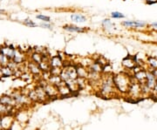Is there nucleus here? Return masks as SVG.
<instances>
[{
    "label": "nucleus",
    "mask_w": 157,
    "mask_h": 130,
    "mask_svg": "<svg viewBox=\"0 0 157 130\" xmlns=\"http://www.w3.org/2000/svg\"><path fill=\"white\" fill-rule=\"evenodd\" d=\"M100 94L101 96L106 99H110L117 93L113 82V74H102L101 86H100Z\"/></svg>",
    "instance_id": "nucleus-1"
},
{
    "label": "nucleus",
    "mask_w": 157,
    "mask_h": 130,
    "mask_svg": "<svg viewBox=\"0 0 157 130\" xmlns=\"http://www.w3.org/2000/svg\"><path fill=\"white\" fill-rule=\"evenodd\" d=\"M132 77L126 73H119L113 74V82L115 88L121 94H128V88L131 84Z\"/></svg>",
    "instance_id": "nucleus-2"
},
{
    "label": "nucleus",
    "mask_w": 157,
    "mask_h": 130,
    "mask_svg": "<svg viewBox=\"0 0 157 130\" xmlns=\"http://www.w3.org/2000/svg\"><path fill=\"white\" fill-rule=\"evenodd\" d=\"M127 94L128 95L129 98L134 99L135 102H137L135 101L136 99H139V98L142 96V94H141V85L139 82H137L133 77H132L131 84H130L128 92Z\"/></svg>",
    "instance_id": "nucleus-3"
},
{
    "label": "nucleus",
    "mask_w": 157,
    "mask_h": 130,
    "mask_svg": "<svg viewBox=\"0 0 157 130\" xmlns=\"http://www.w3.org/2000/svg\"><path fill=\"white\" fill-rule=\"evenodd\" d=\"M39 85L44 87V89L46 92L47 95L50 98V100L51 99H56V98L59 96L56 86L51 84L50 82H48L46 79H41V80L39 82Z\"/></svg>",
    "instance_id": "nucleus-4"
},
{
    "label": "nucleus",
    "mask_w": 157,
    "mask_h": 130,
    "mask_svg": "<svg viewBox=\"0 0 157 130\" xmlns=\"http://www.w3.org/2000/svg\"><path fill=\"white\" fill-rule=\"evenodd\" d=\"M10 95L15 101L17 107V106L23 107V106L29 105L30 103H32L31 101L29 100L28 96L25 94H23V92H20V91H13Z\"/></svg>",
    "instance_id": "nucleus-5"
},
{
    "label": "nucleus",
    "mask_w": 157,
    "mask_h": 130,
    "mask_svg": "<svg viewBox=\"0 0 157 130\" xmlns=\"http://www.w3.org/2000/svg\"><path fill=\"white\" fill-rule=\"evenodd\" d=\"M26 59H27V53L19 48H15L14 55L11 60L17 65H22L26 62Z\"/></svg>",
    "instance_id": "nucleus-6"
},
{
    "label": "nucleus",
    "mask_w": 157,
    "mask_h": 130,
    "mask_svg": "<svg viewBox=\"0 0 157 130\" xmlns=\"http://www.w3.org/2000/svg\"><path fill=\"white\" fill-rule=\"evenodd\" d=\"M121 25L126 27V28H134V29H139V28H144L146 27L147 23L145 21H140V20H127L123 21L121 23Z\"/></svg>",
    "instance_id": "nucleus-7"
},
{
    "label": "nucleus",
    "mask_w": 157,
    "mask_h": 130,
    "mask_svg": "<svg viewBox=\"0 0 157 130\" xmlns=\"http://www.w3.org/2000/svg\"><path fill=\"white\" fill-rule=\"evenodd\" d=\"M34 90L36 92L37 95H38V98H39V102H41V103H45V102H47L50 101V98L47 95L46 92L44 89L43 86H41L40 85H37L35 86Z\"/></svg>",
    "instance_id": "nucleus-8"
},
{
    "label": "nucleus",
    "mask_w": 157,
    "mask_h": 130,
    "mask_svg": "<svg viewBox=\"0 0 157 130\" xmlns=\"http://www.w3.org/2000/svg\"><path fill=\"white\" fill-rule=\"evenodd\" d=\"M27 65V68L28 71L32 74L33 77H37V76H42V71L39 67V64L33 62L32 60H30L28 63H26Z\"/></svg>",
    "instance_id": "nucleus-9"
},
{
    "label": "nucleus",
    "mask_w": 157,
    "mask_h": 130,
    "mask_svg": "<svg viewBox=\"0 0 157 130\" xmlns=\"http://www.w3.org/2000/svg\"><path fill=\"white\" fill-rule=\"evenodd\" d=\"M14 52H15V47L10 45H0V52L2 54H4L6 58H8L10 60L12 59L13 55H14Z\"/></svg>",
    "instance_id": "nucleus-10"
},
{
    "label": "nucleus",
    "mask_w": 157,
    "mask_h": 130,
    "mask_svg": "<svg viewBox=\"0 0 157 130\" xmlns=\"http://www.w3.org/2000/svg\"><path fill=\"white\" fill-rule=\"evenodd\" d=\"M146 84L151 90H153L155 86H156V77L155 76V74H153L151 70H147V79H146Z\"/></svg>",
    "instance_id": "nucleus-11"
},
{
    "label": "nucleus",
    "mask_w": 157,
    "mask_h": 130,
    "mask_svg": "<svg viewBox=\"0 0 157 130\" xmlns=\"http://www.w3.org/2000/svg\"><path fill=\"white\" fill-rule=\"evenodd\" d=\"M121 65L125 69L129 70V71H132V69L135 67L136 66V62H135V57L134 56H128L126 58H124Z\"/></svg>",
    "instance_id": "nucleus-12"
},
{
    "label": "nucleus",
    "mask_w": 157,
    "mask_h": 130,
    "mask_svg": "<svg viewBox=\"0 0 157 130\" xmlns=\"http://www.w3.org/2000/svg\"><path fill=\"white\" fill-rule=\"evenodd\" d=\"M0 103L5 106H7V107H12V108L17 107L16 102L10 94H4L0 97Z\"/></svg>",
    "instance_id": "nucleus-13"
},
{
    "label": "nucleus",
    "mask_w": 157,
    "mask_h": 130,
    "mask_svg": "<svg viewBox=\"0 0 157 130\" xmlns=\"http://www.w3.org/2000/svg\"><path fill=\"white\" fill-rule=\"evenodd\" d=\"M49 63H50L51 67L63 68L64 67V60L59 55H54V56L51 57Z\"/></svg>",
    "instance_id": "nucleus-14"
},
{
    "label": "nucleus",
    "mask_w": 157,
    "mask_h": 130,
    "mask_svg": "<svg viewBox=\"0 0 157 130\" xmlns=\"http://www.w3.org/2000/svg\"><path fill=\"white\" fill-rule=\"evenodd\" d=\"M57 88H58V92H59V95L62 97H66L72 94V92L70 90V88L68 87L67 85L62 81L61 83H59V85L57 86Z\"/></svg>",
    "instance_id": "nucleus-15"
},
{
    "label": "nucleus",
    "mask_w": 157,
    "mask_h": 130,
    "mask_svg": "<svg viewBox=\"0 0 157 130\" xmlns=\"http://www.w3.org/2000/svg\"><path fill=\"white\" fill-rule=\"evenodd\" d=\"M134 79L139 82L140 84H144L146 82V79H147V70L145 68H142L141 70H140L139 72L135 73V74H133L132 76Z\"/></svg>",
    "instance_id": "nucleus-16"
},
{
    "label": "nucleus",
    "mask_w": 157,
    "mask_h": 130,
    "mask_svg": "<svg viewBox=\"0 0 157 130\" xmlns=\"http://www.w3.org/2000/svg\"><path fill=\"white\" fill-rule=\"evenodd\" d=\"M76 70H77V75H78V78L87 79L89 71H88V68L86 67H84L78 63V65H76Z\"/></svg>",
    "instance_id": "nucleus-17"
},
{
    "label": "nucleus",
    "mask_w": 157,
    "mask_h": 130,
    "mask_svg": "<svg viewBox=\"0 0 157 130\" xmlns=\"http://www.w3.org/2000/svg\"><path fill=\"white\" fill-rule=\"evenodd\" d=\"M63 29L69 32H77V33H83L86 32V29L84 27H79L73 25H66L63 26Z\"/></svg>",
    "instance_id": "nucleus-18"
},
{
    "label": "nucleus",
    "mask_w": 157,
    "mask_h": 130,
    "mask_svg": "<svg viewBox=\"0 0 157 130\" xmlns=\"http://www.w3.org/2000/svg\"><path fill=\"white\" fill-rule=\"evenodd\" d=\"M87 68L89 72H94V73H98V74H102L103 72V67L96 60H94L91 63V65Z\"/></svg>",
    "instance_id": "nucleus-19"
},
{
    "label": "nucleus",
    "mask_w": 157,
    "mask_h": 130,
    "mask_svg": "<svg viewBox=\"0 0 157 130\" xmlns=\"http://www.w3.org/2000/svg\"><path fill=\"white\" fill-rule=\"evenodd\" d=\"M1 71H2V78H9L14 76V71L8 65L2 67Z\"/></svg>",
    "instance_id": "nucleus-20"
},
{
    "label": "nucleus",
    "mask_w": 157,
    "mask_h": 130,
    "mask_svg": "<svg viewBox=\"0 0 157 130\" xmlns=\"http://www.w3.org/2000/svg\"><path fill=\"white\" fill-rule=\"evenodd\" d=\"M101 25H102V27L104 30H106L107 32H110V31H112L114 28V24L109 19V18H105V19H103L102 20V22H101Z\"/></svg>",
    "instance_id": "nucleus-21"
},
{
    "label": "nucleus",
    "mask_w": 157,
    "mask_h": 130,
    "mask_svg": "<svg viewBox=\"0 0 157 130\" xmlns=\"http://www.w3.org/2000/svg\"><path fill=\"white\" fill-rule=\"evenodd\" d=\"M30 58H31V60H32V61L37 63V64H39V63L43 60V55H42V53L35 51H33L31 53Z\"/></svg>",
    "instance_id": "nucleus-22"
},
{
    "label": "nucleus",
    "mask_w": 157,
    "mask_h": 130,
    "mask_svg": "<svg viewBox=\"0 0 157 130\" xmlns=\"http://www.w3.org/2000/svg\"><path fill=\"white\" fill-rule=\"evenodd\" d=\"M71 19L76 23H84L87 20L86 16L79 14V13H73L71 15Z\"/></svg>",
    "instance_id": "nucleus-23"
},
{
    "label": "nucleus",
    "mask_w": 157,
    "mask_h": 130,
    "mask_svg": "<svg viewBox=\"0 0 157 130\" xmlns=\"http://www.w3.org/2000/svg\"><path fill=\"white\" fill-rule=\"evenodd\" d=\"M16 120L17 121H19L20 123H25V121L28 120V113H25V111H20V112H17L16 114Z\"/></svg>",
    "instance_id": "nucleus-24"
},
{
    "label": "nucleus",
    "mask_w": 157,
    "mask_h": 130,
    "mask_svg": "<svg viewBox=\"0 0 157 130\" xmlns=\"http://www.w3.org/2000/svg\"><path fill=\"white\" fill-rule=\"evenodd\" d=\"M146 64L150 67L151 70H155L157 69V58L152 56L147 57Z\"/></svg>",
    "instance_id": "nucleus-25"
},
{
    "label": "nucleus",
    "mask_w": 157,
    "mask_h": 130,
    "mask_svg": "<svg viewBox=\"0 0 157 130\" xmlns=\"http://www.w3.org/2000/svg\"><path fill=\"white\" fill-rule=\"evenodd\" d=\"M48 82H50L51 84L54 86H58L59 83L62 82V79L60 78V76H55V75H50V77L47 79Z\"/></svg>",
    "instance_id": "nucleus-26"
},
{
    "label": "nucleus",
    "mask_w": 157,
    "mask_h": 130,
    "mask_svg": "<svg viewBox=\"0 0 157 130\" xmlns=\"http://www.w3.org/2000/svg\"><path fill=\"white\" fill-rule=\"evenodd\" d=\"M26 95L28 96L29 100L31 101L32 103L39 102V98H38V95H37V94H36V92H35L34 89H33V90H29V92L27 93Z\"/></svg>",
    "instance_id": "nucleus-27"
},
{
    "label": "nucleus",
    "mask_w": 157,
    "mask_h": 130,
    "mask_svg": "<svg viewBox=\"0 0 157 130\" xmlns=\"http://www.w3.org/2000/svg\"><path fill=\"white\" fill-rule=\"evenodd\" d=\"M22 123H20L19 121H17V120H14L12 124L10 127V128L8 130H22L23 129V126Z\"/></svg>",
    "instance_id": "nucleus-28"
},
{
    "label": "nucleus",
    "mask_w": 157,
    "mask_h": 130,
    "mask_svg": "<svg viewBox=\"0 0 157 130\" xmlns=\"http://www.w3.org/2000/svg\"><path fill=\"white\" fill-rule=\"evenodd\" d=\"M23 23H24V25H25L28 26V27H36V26L39 25L37 23H35L34 21H33L32 19H30V18L25 19V20L23 21Z\"/></svg>",
    "instance_id": "nucleus-29"
},
{
    "label": "nucleus",
    "mask_w": 157,
    "mask_h": 130,
    "mask_svg": "<svg viewBox=\"0 0 157 130\" xmlns=\"http://www.w3.org/2000/svg\"><path fill=\"white\" fill-rule=\"evenodd\" d=\"M62 72V68H58V67H51L50 73L51 75H55V76H59Z\"/></svg>",
    "instance_id": "nucleus-30"
},
{
    "label": "nucleus",
    "mask_w": 157,
    "mask_h": 130,
    "mask_svg": "<svg viewBox=\"0 0 157 130\" xmlns=\"http://www.w3.org/2000/svg\"><path fill=\"white\" fill-rule=\"evenodd\" d=\"M10 61V59L8 58H6L4 54L0 53V66L4 67V66H7L8 63Z\"/></svg>",
    "instance_id": "nucleus-31"
},
{
    "label": "nucleus",
    "mask_w": 157,
    "mask_h": 130,
    "mask_svg": "<svg viewBox=\"0 0 157 130\" xmlns=\"http://www.w3.org/2000/svg\"><path fill=\"white\" fill-rule=\"evenodd\" d=\"M111 17L113 18L121 19V18H125V15L123 13L120 12V11H113V12H111Z\"/></svg>",
    "instance_id": "nucleus-32"
},
{
    "label": "nucleus",
    "mask_w": 157,
    "mask_h": 130,
    "mask_svg": "<svg viewBox=\"0 0 157 130\" xmlns=\"http://www.w3.org/2000/svg\"><path fill=\"white\" fill-rule=\"evenodd\" d=\"M36 17L39 19V20H41L42 22H47V23H50L51 21V17H48V16H45L44 14H39V15H37Z\"/></svg>",
    "instance_id": "nucleus-33"
},
{
    "label": "nucleus",
    "mask_w": 157,
    "mask_h": 130,
    "mask_svg": "<svg viewBox=\"0 0 157 130\" xmlns=\"http://www.w3.org/2000/svg\"><path fill=\"white\" fill-rule=\"evenodd\" d=\"M95 60L98 63H100V64H101L103 67H104L105 66H107V64H108V63H107V59H106L104 57H102V56H100L99 58H98V59H95Z\"/></svg>",
    "instance_id": "nucleus-34"
},
{
    "label": "nucleus",
    "mask_w": 157,
    "mask_h": 130,
    "mask_svg": "<svg viewBox=\"0 0 157 130\" xmlns=\"http://www.w3.org/2000/svg\"><path fill=\"white\" fill-rule=\"evenodd\" d=\"M40 27H42V28H45V29H52V25H51L50 23H47V22H42L40 23L39 25Z\"/></svg>",
    "instance_id": "nucleus-35"
},
{
    "label": "nucleus",
    "mask_w": 157,
    "mask_h": 130,
    "mask_svg": "<svg viewBox=\"0 0 157 130\" xmlns=\"http://www.w3.org/2000/svg\"><path fill=\"white\" fill-rule=\"evenodd\" d=\"M146 4L147 5H154V4H157V0H145Z\"/></svg>",
    "instance_id": "nucleus-36"
},
{
    "label": "nucleus",
    "mask_w": 157,
    "mask_h": 130,
    "mask_svg": "<svg viewBox=\"0 0 157 130\" xmlns=\"http://www.w3.org/2000/svg\"><path fill=\"white\" fill-rule=\"evenodd\" d=\"M149 26L154 30H157V22H153L149 25Z\"/></svg>",
    "instance_id": "nucleus-37"
},
{
    "label": "nucleus",
    "mask_w": 157,
    "mask_h": 130,
    "mask_svg": "<svg viewBox=\"0 0 157 130\" xmlns=\"http://www.w3.org/2000/svg\"><path fill=\"white\" fill-rule=\"evenodd\" d=\"M3 129V126H2V122H1V119H0V130Z\"/></svg>",
    "instance_id": "nucleus-38"
},
{
    "label": "nucleus",
    "mask_w": 157,
    "mask_h": 130,
    "mask_svg": "<svg viewBox=\"0 0 157 130\" xmlns=\"http://www.w3.org/2000/svg\"><path fill=\"white\" fill-rule=\"evenodd\" d=\"M3 13H5V11H4V10H2V9H0V15H1V14H3Z\"/></svg>",
    "instance_id": "nucleus-39"
},
{
    "label": "nucleus",
    "mask_w": 157,
    "mask_h": 130,
    "mask_svg": "<svg viewBox=\"0 0 157 130\" xmlns=\"http://www.w3.org/2000/svg\"><path fill=\"white\" fill-rule=\"evenodd\" d=\"M1 69H2V67L0 66V77H2V71H1Z\"/></svg>",
    "instance_id": "nucleus-40"
},
{
    "label": "nucleus",
    "mask_w": 157,
    "mask_h": 130,
    "mask_svg": "<svg viewBox=\"0 0 157 130\" xmlns=\"http://www.w3.org/2000/svg\"><path fill=\"white\" fill-rule=\"evenodd\" d=\"M2 116H3V115H2V114L0 113V119H1V117H2Z\"/></svg>",
    "instance_id": "nucleus-41"
},
{
    "label": "nucleus",
    "mask_w": 157,
    "mask_h": 130,
    "mask_svg": "<svg viewBox=\"0 0 157 130\" xmlns=\"http://www.w3.org/2000/svg\"><path fill=\"white\" fill-rule=\"evenodd\" d=\"M2 130H6V129H4V128H3V129H2Z\"/></svg>",
    "instance_id": "nucleus-42"
},
{
    "label": "nucleus",
    "mask_w": 157,
    "mask_h": 130,
    "mask_svg": "<svg viewBox=\"0 0 157 130\" xmlns=\"http://www.w3.org/2000/svg\"><path fill=\"white\" fill-rule=\"evenodd\" d=\"M143 1H145V0H143Z\"/></svg>",
    "instance_id": "nucleus-43"
}]
</instances>
